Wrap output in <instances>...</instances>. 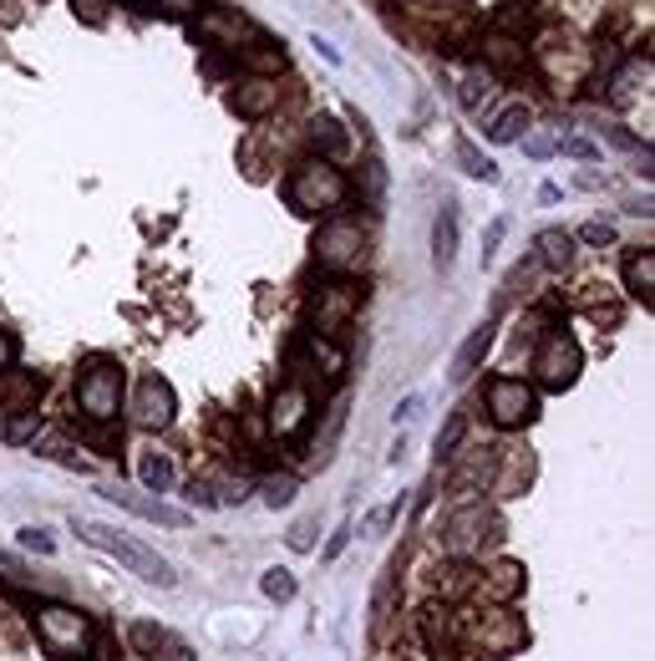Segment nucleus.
<instances>
[{
    "label": "nucleus",
    "mask_w": 655,
    "mask_h": 661,
    "mask_svg": "<svg viewBox=\"0 0 655 661\" xmlns=\"http://www.w3.org/2000/svg\"><path fill=\"white\" fill-rule=\"evenodd\" d=\"M488 346H493V321H483L478 330H468V342L458 346V357H452V382H468L478 361L488 357Z\"/></svg>",
    "instance_id": "a211bd4d"
},
{
    "label": "nucleus",
    "mask_w": 655,
    "mask_h": 661,
    "mask_svg": "<svg viewBox=\"0 0 655 661\" xmlns=\"http://www.w3.org/2000/svg\"><path fill=\"white\" fill-rule=\"evenodd\" d=\"M361 301H367V291L356 285V280H330V285H320L310 301V316H315V336H341L346 326H351V316L361 311Z\"/></svg>",
    "instance_id": "423d86ee"
},
{
    "label": "nucleus",
    "mask_w": 655,
    "mask_h": 661,
    "mask_svg": "<svg viewBox=\"0 0 655 661\" xmlns=\"http://www.w3.org/2000/svg\"><path fill=\"white\" fill-rule=\"evenodd\" d=\"M72 6H77V15H81V21H102V15H107V6H112V0H72Z\"/></svg>",
    "instance_id": "f704fd0d"
},
{
    "label": "nucleus",
    "mask_w": 655,
    "mask_h": 661,
    "mask_svg": "<svg viewBox=\"0 0 655 661\" xmlns=\"http://www.w3.org/2000/svg\"><path fill=\"white\" fill-rule=\"evenodd\" d=\"M575 184H579V188H604V173H579Z\"/></svg>",
    "instance_id": "37998d69"
},
{
    "label": "nucleus",
    "mask_w": 655,
    "mask_h": 661,
    "mask_svg": "<svg viewBox=\"0 0 655 661\" xmlns=\"http://www.w3.org/2000/svg\"><path fill=\"white\" fill-rule=\"evenodd\" d=\"M310 534H315L310 519H305V524H295V529H290V550H310Z\"/></svg>",
    "instance_id": "ea45409f"
},
{
    "label": "nucleus",
    "mask_w": 655,
    "mask_h": 661,
    "mask_svg": "<svg viewBox=\"0 0 655 661\" xmlns=\"http://www.w3.org/2000/svg\"><path fill=\"white\" fill-rule=\"evenodd\" d=\"M493 93H499V77H493V72H488V66H468V72H462L458 102L468 107V112H483V107L493 102Z\"/></svg>",
    "instance_id": "6ab92c4d"
},
{
    "label": "nucleus",
    "mask_w": 655,
    "mask_h": 661,
    "mask_svg": "<svg viewBox=\"0 0 655 661\" xmlns=\"http://www.w3.org/2000/svg\"><path fill=\"white\" fill-rule=\"evenodd\" d=\"M198 36L209 46H223V52H239V41H250L254 26L239 11H204L198 15Z\"/></svg>",
    "instance_id": "f8f14e48"
},
{
    "label": "nucleus",
    "mask_w": 655,
    "mask_h": 661,
    "mask_svg": "<svg viewBox=\"0 0 655 661\" xmlns=\"http://www.w3.org/2000/svg\"><path fill=\"white\" fill-rule=\"evenodd\" d=\"M528 31H534V11H528V6H509V11H499V36L524 41Z\"/></svg>",
    "instance_id": "b1692460"
},
{
    "label": "nucleus",
    "mask_w": 655,
    "mask_h": 661,
    "mask_svg": "<svg viewBox=\"0 0 655 661\" xmlns=\"http://www.w3.org/2000/svg\"><path fill=\"white\" fill-rule=\"evenodd\" d=\"M157 11H163V15H173V21H178V15L198 11V0H157Z\"/></svg>",
    "instance_id": "e433bc0d"
},
{
    "label": "nucleus",
    "mask_w": 655,
    "mask_h": 661,
    "mask_svg": "<svg viewBox=\"0 0 655 661\" xmlns=\"http://www.w3.org/2000/svg\"><path fill=\"white\" fill-rule=\"evenodd\" d=\"M346 194H351V184L330 159H305L290 173V204L301 214H336L346 204Z\"/></svg>",
    "instance_id": "f03ea898"
},
{
    "label": "nucleus",
    "mask_w": 655,
    "mask_h": 661,
    "mask_svg": "<svg viewBox=\"0 0 655 661\" xmlns=\"http://www.w3.org/2000/svg\"><path fill=\"white\" fill-rule=\"evenodd\" d=\"M173 412H178V397H173V387L163 382L157 371L138 377V387H132V423H138V427H168Z\"/></svg>",
    "instance_id": "1a4fd4ad"
},
{
    "label": "nucleus",
    "mask_w": 655,
    "mask_h": 661,
    "mask_svg": "<svg viewBox=\"0 0 655 661\" xmlns=\"http://www.w3.org/2000/svg\"><path fill=\"white\" fill-rule=\"evenodd\" d=\"M310 143H315V159H346L351 153V132L341 128V118H330V112H315L310 118Z\"/></svg>",
    "instance_id": "2eb2a0df"
},
{
    "label": "nucleus",
    "mask_w": 655,
    "mask_h": 661,
    "mask_svg": "<svg viewBox=\"0 0 655 661\" xmlns=\"http://www.w3.org/2000/svg\"><path fill=\"white\" fill-rule=\"evenodd\" d=\"M503 235H509V219H503V214H499V219H493V225H488V229H483V264H488V260H493V254H499V245H503Z\"/></svg>",
    "instance_id": "c756f323"
},
{
    "label": "nucleus",
    "mask_w": 655,
    "mask_h": 661,
    "mask_svg": "<svg viewBox=\"0 0 655 661\" xmlns=\"http://www.w3.org/2000/svg\"><path fill=\"white\" fill-rule=\"evenodd\" d=\"M36 427H41V423H36V408H31V412H21V418H15V423L6 427V437H11V443H26V437L36 433Z\"/></svg>",
    "instance_id": "2f4dec72"
},
{
    "label": "nucleus",
    "mask_w": 655,
    "mask_h": 661,
    "mask_svg": "<svg viewBox=\"0 0 655 661\" xmlns=\"http://www.w3.org/2000/svg\"><path fill=\"white\" fill-rule=\"evenodd\" d=\"M36 636H41V647H46V657L56 661H72V657L81 661L92 651V621L77 606H62V600L36 606Z\"/></svg>",
    "instance_id": "20e7f679"
},
{
    "label": "nucleus",
    "mask_w": 655,
    "mask_h": 661,
    "mask_svg": "<svg viewBox=\"0 0 655 661\" xmlns=\"http://www.w3.org/2000/svg\"><path fill=\"white\" fill-rule=\"evenodd\" d=\"M310 387L305 382H285L275 397H270V433L280 437H295L305 433V423H310Z\"/></svg>",
    "instance_id": "9d476101"
},
{
    "label": "nucleus",
    "mask_w": 655,
    "mask_h": 661,
    "mask_svg": "<svg viewBox=\"0 0 655 661\" xmlns=\"http://www.w3.org/2000/svg\"><path fill=\"white\" fill-rule=\"evenodd\" d=\"M275 102H280V87L270 77H250L229 93V107L239 118H264V112H275Z\"/></svg>",
    "instance_id": "ddd939ff"
},
{
    "label": "nucleus",
    "mask_w": 655,
    "mask_h": 661,
    "mask_svg": "<svg viewBox=\"0 0 655 661\" xmlns=\"http://www.w3.org/2000/svg\"><path fill=\"white\" fill-rule=\"evenodd\" d=\"M417 11H427V15H447V11H458L462 0H412Z\"/></svg>",
    "instance_id": "4c0bfd02"
},
{
    "label": "nucleus",
    "mask_w": 655,
    "mask_h": 661,
    "mask_svg": "<svg viewBox=\"0 0 655 661\" xmlns=\"http://www.w3.org/2000/svg\"><path fill=\"white\" fill-rule=\"evenodd\" d=\"M361 254H367V229L356 225V219H330L315 235V260L326 264V270H351V264H361Z\"/></svg>",
    "instance_id": "6e6552de"
},
{
    "label": "nucleus",
    "mask_w": 655,
    "mask_h": 661,
    "mask_svg": "<svg viewBox=\"0 0 655 661\" xmlns=\"http://www.w3.org/2000/svg\"><path fill=\"white\" fill-rule=\"evenodd\" d=\"M21 544H26V550H36V555H56V540L46 534V529H21Z\"/></svg>",
    "instance_id": "7c9ffc66"
},
{
    "label": "nucleus",
    "mask_w": 655,
    "mask_h": 661,
    "mask_svg": "<svg viewBox=\"0 0 655 661\" xmlns=\"http://www.w3.org/2000/svg\"><path fill=\"white\" fill-rule=\"evenodd\" d=\"M579 239H585V245H594V250H604V245H615V229L604 225V219H590V225L579 229Z\"/></svg>",
    "instance_id": "c85d7f7f"
},
{
    "label": "nucleus",
    "mask_w": 655,
    "mask_h": 661,
    "mask_svg": "<svg viewBox=\"0 0 655 661\" xmlns=\"http://www.w3.org/2000/svg\"><path fill=\"white\" fill-rule=\"evenodd\" d=\"M122 392H128V377L112 357H92L77 377V408L87 423H118L122 412Z\"/></svg>",
    "instance_id": "7ed1b4c3"
},
{
    "label": "nucleus",
    "mask_w": 655,
    "mask_h": 661,
    "mask_svg": "<svg viewBox=\"0 0 655 661\" xmlns=\"http://www.w3.org/2000/svg\"><path fill=\"white\" fill-rule=\"evenodd\" d=\"M452 159H458V169L468 173V178H483V184H499V163L488 159L483 148L472 143V138H458L452 143Z\"/></svg>",
    "instance_id": "4be33fe9"
},
{
    "label": "nucleus",
    "mask_w": 655,
    "mask_h": 661,
    "mask_svg": "<svg viewBox=\"0 0 655 661\" xmlns=\"http://www.w3.org/2000/svg\"><path fill=\"white\" fill-rule=\"evenodd\" d=\"M579 367H585V357H579V342L575 336H564V330H554V336H544L534 351V382L544 387V392H564V387L579 382Z\"/></svg>",
    "instance_id": "39448f33"
},
{
    "label": "nucleus",
    "mask_w": 655,
    "mask_h": 661,
    "mask_svg": "<svg viewBox=\"0 0 655 661\" xmlns=\"http://www.w3.org/2000/svg\"><path fill=\"white\" fill-rule=\"evenodd\" d=\"M528 122H534V112H528V102H509V107H499L493 118H488V143H518L528 132Z\"/></svg>",
    "instance_id": "f3484780"
},
{
    "label": "nucleus",
    "mask_w": 655,
    "mask_h": 661,
    "mask_svg": "<svg viewBox=\"0 0 655 661\" xmlns=\"http://www.w3.org/2000/svg\"><path fill=\"white\" fill-rule=\"evenodd\" d=\"M488 418L499 427H528L538 418V397L518 377H493L488 382Z\"/></svg>",
    "instance_id": "0eeeda50"
},
{
    "label": "nucleus",
    "mask_w": 655,
    "mask_h": 661,
    "mask_svg": "<svg viewBox=\"0 0 655 661\" xmlns=\"http://www.w3.org/2000/svg\"><path fill=\"white\" fill-rule=\"evenodd\" d=\"M462 433H468V412H452V418H447V427L437 433V453H452L462 443Z\"/></svg>",
    "instance_id": "cd10ccee"
},
{
    "label": "nucleus",
    "mask_w": 655,
    "mask_h": 661,
    "mask_svg": "<svg viewBox=\"0 0 655 661\" xmlns=\"http://www.w3.org/2000/svg\"><path fill=\"white\" fill-rule=\"evenodd\" d=\"M559 148H564V153H569V159H585V163H590L594 153H600V148H594L590 138H559Z\"/></svg>",
    "instance_id": "72a5a7b5"
},
{
    "label": "nucleus",
    "mask_w": 655,
    "mask_h": 661,
    "mask_svg": "<svg viewBox=\"0 0 655 661\" xmlns=\"http://www.w3.org/2000/svg\"><path fill=\"white\" fill-rule=\"evenodd\" d=\"M138 484L148 494H168L173 489V458L163 448H143L138 453Z\"/></svg>",
    "instance_id": "aec40b11"
},
{
    "label": "nucleus",
    "mask_w": 655,
    "mask_h": 661,
    "mask_svg": "<svg viewBox=\"0 0 655 661\" xmlns=\"http://www.w3.org/2000/svg\"><path fill=\"white\" fill-rule=\"evenodd\" d=\"M346 540H351V524H336V534H330V544H326V560H336L346 550Z\"/></svg>",
    "instance_id": "a19ab883"
},
{
    "label": "nucleus",
    "mask_w": 655,
    "mask_h": 661,
    "mask_svg": "<svg viewBox=\"0 0 655 661\" xmlns=\"http://www.w3.org/2000/svg\"><path fill=\"white\" fill-rule=\"evenodd\" d=\"M132 647H138V651H157V647H163V631H157V626H132Z\"/></svg>",
    "instance_id": "473e14b6"
},
{
    "label": "nucleus",
    "mask_w": 655,
    "mask_h": 661,
    "mask_svg": "<svg viewBox=\"0 0 655 661\" xmlns=\"http://www.w3.org/2000/svg\"><path fill=\"white\" fill-rule=\"evenodd\" d=\"M604 132H610V143H620V148H635V138H630L625 128H615V122H610V128H604Z\"/></svg>",
    "instance_id": "79ce46f5"
},
{
    "label": "nucleus",
    "mask_w": 655,
    "mask_h": 661,
    "mask_svg": "<svg viewBox=\"0 0 655 661\" xmlns=\"http://www.w3.org/2000/svg\"><path fill=\"white\" fill-rule=\"evenodd\" d=\"M72 534H77L81 544H92V550H102V555H112L118 565H128L132 575H143L148 585H163L168 590L178 575H173V565L163 555H157L153 544L132 540V534H122V529L102 524V519H87V514H72Z\"/></svg>",
    "instance_id": "f257e3e1"
},
{
    "label": "nucleus",
    "mask_w": 655,
    "mask_h": 661,
    "mask_svg": "<svg viewBox=\"0 0 655 661\" xmlns=\"http://www.w3.org/2000/svg\"><path fill=\"white\" fill-rule=\"evenodd\" d=\"M417 412H422V397H402V402H396V412H392V418H396V423H412Z\"/></svg>",
    "instance_id": "58836bf2"
},
{
    "label": "nucleus",
    "mask_w": 655,
    "mask_h": 661,
    "mask_svg": "<svg viewBox=\"0 0 655 661\" xmlns=\"http://www.w3.org/2000/svg\"><path fill=\"white\" fill-rule=\"evenodd\" d=\"M15 367V336L11 330H0V377Z\"/></svg>",
    "instance_id": "c9c22d12"
},
{
    "label": "nucleus",
    "mask_w": 655,
    "mask_h": 661,
    "mask_svg": "<svg viewBox=\"0 0 655 661\" xmlns=\"http://www.w3.org/2000/svg\"><path fill=\"white\" fill-rule=\"evenodd\" d=\"M452 260H458V198H443V209L433 219V264L447 275Z\"/></svg>",
    "instance_id": "4468645a"
},
{
    "label": "nucleus",
    "mask_w": 655,
    "mask_h": 661,
    "mask_svg": "<svg viewBox=\"0 0 655 661\" xmlns=\"http://www.w3.org/2000/svg\"><path fill=\"white\" fill-rule=\"evenodd\" d=\"M315 52L326 56V62H341V52H336V46H330V41H320V36H315Z\"/></svg>",
    "instance_id": "c03bdc74"
},
{
    "label": "nucleus",
    "mask_w": 655,
    "mask_h": 661,
    "mask_svg": "<svg viewBox=\"0 0 655 661\" xmlns=\"http://www.w3.org/2000/svg\"><path fill=\"white\" fill-rule=\"evenodd\" d=\"M260 590L270 595V600H295V575H290V570H264Z\"/></svg>",
    "instance_id": "393cba45"
},
{
    "label": "nucleus",
    "mask_w": 655,
    "mask_h": 661,
    "mask_svg": "<svg viewBox=\"0 0 655 661\" xmlns=\"http://www.w3.org/2000/svg\"><path fill=\"white\" fill-rule=\"evenodd\" d=\"M538 250H544V264H549V270H569V260H575V235L544 229V235H538Z\"/></svg>",
    "instance_id": "5701e85b"
},
{
    "label": "nucleus",
    "mask_w": 655,
    "mask_h": 661,
    "mask_svg": "<svg viewBox=\"0 0 655 661\" xmlns=\"http://www.w3.org/2000/svg\"><path fill=\"white\" fill-rule=\"evenodd\" d=\"M264 503H270V509H285V503H295V478H290V474L264 478Z\"/></svg>",
    "instance_id": "a878e982"
},
{
    "label": "nucleus",
    "mask_w": 655,
    "mask_h": 661,
    "mask_svg": "<svg viewBox=\"0 0 655 661\" xmlns=\"http://www.w3.org/2000/svg\"><path fill=\"white\" fill-rule=\"evenodd\" d=\"M102 499H112L118 509L148 519V524H163V529H184L188 524V509H173V503H163V499H143V494H122V489H102Z\"/></svg>",
    "instance_id": "9b49d317"
},
{
    "label": "nucleus",
    "mask_w": 655,
    "mask_h": 661,
    "mask_svg": "<svg viewBox=\"0 0 655 661\" xmlns=\"http://www.w3.org/2000/svg\"><path fill=\"white\" fill-rule=\"evenodd\" d=\"M625 291L635 295L645 311H655V250H635L625 260Z\"/></svg>",
    "instance_id": "dca6fc26"
},
{
    "label": "nucleus",
    "mask_w": 655,
    "mask_h": 661,
    "mask_svg": "<svg viewBox=\"0 0 655 661\" xmlns=\"http://www.w3.org/2000/svg\"><path fill=\"white\" fill-rule=\"evenodd\" d=\"M483 56H488V72H493V77H503V72H518V66L528 62L524 41H513V36H499V31H493V36L483 41Z\"/></svg>",
    "instance_id": "412c9836"
},
{
    "label": "nucleus",
    "mask_w": 655,
    "mask_h": 661,
    "mask_svg": "<svg viewBox=\"0 0 655 661\" xmlns=\"http://www.w3.org/2000/svg\"><path fill=\"white\" fill-rule=\"evenodd\" d=\"M518 143H524V153H528V159H538V163L559 153V138H554V132H524Z\"/></svg>",
    "instance_id": "bb28decb"
}]
</instances>
